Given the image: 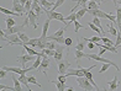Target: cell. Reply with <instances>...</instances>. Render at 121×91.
<instances>
[{"label": "cell", "mask_w": 121, "mask_h": 91, "mask_svg": "<svg viewBox=\"0 0 121 91\" xmlns=\"http://www.w3.org/2000/svg\"><path fill=\"white\" fill-rule=\"evenodd\" d=\"M26 15L27 16H29V19H30V25L32 26V27H34V28H37V24H36V21H37V17H38V16H37V14L34 11V10H30V11L29 12H26Z\"/></svg>", "instance_id": "cell-8"}, {"label": "cell", "mask_w": 121, "mask_h": 91, "mask_svg": "<svg viewBox=\"0 0 121 91\" xmlns=\"http://www.w3.org/2000/svg\"><path fill=\"white\" fill-rule=\"evenodd\" d=\"M34 1H38V3H40V0H34Z\"/></svg>", "instance_id": "cell-54"}, {"label": "cell", "mask_w": 121, "mask_h": 91, "mask_svg": "<svg viewBox=\"0 0 121 91\" xmlns=\"http://www.w3.org/2000/svg\"><path fill=\"white\" fill-rule=\"evenodd\" d=\"M86 47L89 48V49H94V47H95V43H94V42H89V43L86 44Z\"/></svg>", "instance_id": "cell-51"}, {"label": "cell", "mask_w": 121, "mask_h": 91, "mask_svg": "<svg viewBox=\"0 0 121 91\" xmlns=\"http://www.w3.org/2000/svg\"><path fill=\"white\" fill-rule=\"evenodd\" d=\"M40 5L43 8V10L46 11V10H52L54 3H49L48 0H40Z\"/></svg>", "instance_id": "cell-16"}, {"label": "cell", "mask_w": 121, "mask_h": 91, "mask_svg": "<svg viewBox=\"0 0 121 91\" xmlns=\"http://www.w3.org/2000/svg\"><path fill=\"white\" fill-rule=\"evenodd\" d=\"M88 14H90L93 17H99V19H106V12H104L100 9H94V10H88Z\"/></svg>", "instance_id": "cell-10"}, {"label": "cell", "mask_w": 121, "mask_h": 91, "mask_svg": "<svg viewBox=\"0 0 121 91\" xmlns=\"http://www.w3.org/2000/svg\"><path fill=\"white\" fill-rule=\"evenodd\" d=\"M121 44V31H119V33H117V36H116V41H115V47H119Z\"/></svg>", "instance_id": "cell-46"}, {"label": "cell", "mask_w": 121, "mask_h": 91, "mask_svg": "<svg viewBox=\"0 0 121 91\" xmlns=\"http://www.w3.org/2000/svg\"><path fill=\"white\" fill-rule=\"evenodd\" d=\"M5 40H6L9 42V46H16V44H20V46H22L24 44V42L20 40V37L17 33H15V35H8L6 37H5Z\"/></svg>", "instance_id": "cell-5"}, {"label": "cell", "mask_w": 121, "mask_h": 91, "mask_svg": "<svg viewBox=\"0 0 121 91\" xmlns=\"http://www.w3.org/2000/svg\"><path fill=\"white\" fill-rule=\"evenodd\" d=\"M41 62H42V57H41L40 54H38V55H37V58L35 59L34 65H32V69L35 70V69H38V68H40V65H41Z\"/></svg>", "instance_id": "cell-29"}, {"label": "cell", "mask_w": 121, "mask_h": 91, "mask_svg": "<svg viewBox=\"0 0 121 91\" xmlns=\"http://www.w3.org/2000/svg\"><path fill=\"white\" fill-rule=\"evenodd\" d=\"M45 12L47 15V17L51 20H57V21H60V22H67L62 12H56V10H46Z\"/></svg>", "instance_id": "cell-2"}, {"label": "cell", "mask_w": 121, "mask_h": 91, "mask_svg": "<svg viewBox=\"0 0 121 91\" xmlns=\"http://www.w3.org/2000/svg\"><path fill=\"white\" fill-rule=\"evenodd\" d=\"M51 83H53L54 85H56L58 91H65V89H67V85H65L64 83H62V81H59L58 79H57V81H51Z\"/></svg>", "instance_id": "cell-21"}, {"label": "cell", "mask_w": 121, "mask_h": 91, "mask_svg": "<svg viewBox=\"0 0 121 91\" xmlns=\"http://www.w3.org/2000/svg\"><path fill=\"white\" fill-rule=\"evenodd\" d=\"M73 24H74V33H78V31H79L80 28H85L84 25H82L78 20H75Z\"/></svg>", "instance_id": "cell-31"}, {"label": "cell", "mask_w": 121, "mask_h": 91, "mask_svg": "<svg viewBox=\"0 0 121 91\" xmlns=\"http://www.w3.org/2000/svg\"><path fill=\"white\" fill-rule=\"evenodd\" d=\"M116 19H117L116 27L119 31H121V8H116Z\"/></svg>", "instance_id": "cell-24"}, {"label": "cell", "mask_w": 121, "mask_h": 91, "mask_svg": "<svg viewBox=\"0 0 121 91\" xmlns=\"http://www.w3.org/2000/svg\"><path fill=\"white\" fill-rule=\"evenodd\" d=\"M74 54H75V62H77V64H79L80 59H83V58H86V53H84V51L75 49Z\"/></svg>", "instance_id": "cell-15"}, {"label": "cell", "mask_w": 121, "mask_h": 91, "mask_svg": "<svg viewBox=\"0 0 121 91\" xmlns=\"http://www.w3.org/2000/svg\"><path fill=\"white\" fill-rule=\"evenodd\" d=\"M38 42H40V37H38V38H30L27 44H29L30 47H32V48H36L38 46Z\"/></svg>", "instance_id": "cell-30"}, {"label": "cell", "mask_w": 121, "mask_h": 91, "mask_svg": "<svg viewBox=\"0 0 121 91\" xmlns=\"http://www.w3.org/2000/svg\"><path fill=\"white\" fill-rule=\"evenodd\" d=\"M32 3H34V0H27V3L25 4V10H26V12H29L31 8H32Z\"/></svg>", "instance_id": "cell-45"}, {"label": "cell", "mask_w": 121, "mask_h": 91, "mask_svg": "<svg viewBox=\"0 0 121 91\" xmlns=\"http://www.w3.org/2000/svg\"><path fill=\"white\" fill-rule=\"evenodd\" d=\"M93 22H94L95 26H98V27L103 31V33H104V35H105V31H104L103 26H101V24H100V19H99V17H93Z\"/></svg>", "instance_id": "cell-33"}, {"label": "cell", "mask_w": 121, "mask_h": 91, "mask_svg": "<svg viewBox=\"0 0 121 91\" xmlns=\"http://www.w3.org/2000/svg\"><path fill=\"white\" fill-rule=\"evenodd\" d=\"M110 67H112V64H110V63H103V67L100 68V70H99V73H100V74L105 73V71L108 70V69H109Z\"/></svg>", "instance_id": "cell-35"}, {"label": "cell", "mask_w": 121, "mask_h": 91, "mask_svg": "<svg viewBox=\"0 0 121 91\" xmlns=\"http://www.w3.org/2000/svg\"><path fill=\"white\" fill-rule=\"evenodd\" d=\"M77 20V14H74V12H70L67 17H65V21H72V22H74V21Z\"/></svg>", "instance_id": "cell-41"}, {"label": "cell", "mask_w": 121, "mask_h": 91, "mask_svg": "<svg viewBox=\"0 0 121 91\" xmlns=\"http://www.w3.org/2000/svg\"><path fill=\"white\" fill-rule=\"evenodd\" d=\"M49 22H51V19L47 17V20L45 21V24H43V28H42L41 37H42V38H45V40H47V32H48V27H49Z\"/></svg>", "instance_id": "cell-14"}, {"label": "cell", "mask_w": 121, "mask_h": 91, "mask_svg": "<svg viewBox=\"0 0 121 91\" xmlns=\"http://www.w3.org/2000/svg\"><path fill=\"white\" fill-rule=\"evenodd\" d=\"M88 25H89L90 30H91V31H94V32H95V33H96L98 36L103 33V31H101L100 28H99L98 26H95V25H94V22H93V21H91V22H88Z\"/></svg>", "instance_id": "cell-26"}, {"label": "cell", "mask_w": 121, "mask_h": 91, "mask_svg": "<svg viewBox=\"0 0 121 91\" xmlns=\"http://www.w3.org/2000/svg\"><path fill=\"white\" fill-rule=\"evenodd\" d=\"M11 79H13V81H14V87H15V90H17V91H21V90H22V86H21V81H20L19 79L15 78V73H11Z\"/></svg>", "instance_id": "cell-18"}, {"label": "cell", "mask_w": 121, "mask_h": 91, "mask_svg": "<svg viewBox=\"0 0 121 91\" xmlns=\"http://www.w3.org/2000/svg\"><path fill=\"white\" fill-rule=\"evenodd\" d=\"M19 80L21 81V84H22V85H25L27 90L31 91V89H30V86H29V84H30V83H29V79H27V76H26V75H20Z\"/></svg>", "instance_id": "cell-25"}, {"label": "cell", "mask_w": 121, "mask_h": 91, "mask_svg": "<svg viewBox=\"0 0 121 91\" xmlns=\"http://www.w3.org/2000/svg\"><path fill=\"white\" fill-rule=\"evenodd\" d=\"M49 65H51V63H49L48 58H42V62H41V65H40V71L41 73H45L46 74V70L49 68Z\"/></svg>", "instance_id": "cell-13"}, {"label": "cell", "mask_w": 121, "mask_h": 91, "mask_svg": "<svg viewBox=\"0 0 121 91\" xmlns=\"http://www.w3.org/2000/svg\"><path fill=\"white\" fill-rule=\"evenodd\" d=\"M0 89L1 90H10V91H13V90H15V87H10V86H6V85H0Z\"/></svg>", "instance_id": "cell-49"}, {"label": "cell", "mask_w": 121, "mask_h": 91, "mask_svg": "<svg viewBox=\"0 0 121 91\" xmlns=\"http://www.w3.org/2000/svg\"><path fill=\"white\" fill-rule=\"evenodd\" d=\"M85 42V41H84ZM84 42H82L80 40L78 41V43H77V46H75V49H79V51H84V48H85V43Z\"/></svg>", "instance_id": "cell-43"}, {"label": "cell", "mask_w": 121, "mask_h": 91, "mask_svg": "<svg viewBox=\"0 0 121 91\" xmlns=\"http://www.w3.org/2000/svg\"><path fill=\"white\" fill-rule=\"evenodd\" d=\"M65 75L67 76H85V74L80 70L79 68H77V69H68V71L65 73Z\"/></svg>", "instance_id": "cell-11"}, {"label": "cell", "mask_w": 121, "mask_h": 91, "mask_svg": "<svg viewBox=\"0 0 121 91\" xmlns=\"http://www.w3.org/2000/svg\"><path fill=\"white\" fill-rule=\"evenodd\" d=\"M24 25H16V26H13V27H8L5 30V37L8 35H15V33H19V32H22L24 31Z\"/></svg>", "instance_id": "cell-6"}, {"label": "cell", "mask_w": 121, "mask_h": 91, "mask_svg": "<svg viewBox=\"0 0 121 91\" xmlns=\"http://www.w3.org/2000/svg\"><path fill=\"white\" fill-rule=\"evenodd\" d=\"M19 37H20V40L21 41H22L24 42V43H29V41H30V38H29V37H27L25 33H24V32H19Z\"/></svg>", "instance_id": "cell-37"}, {"label": "cell", "mask_w": 121, "mask_h": 91, "mask_svg": "<svg viewBox=\"0 0 121 91\" xmlns=\"http://www.w3.org/2000/svg\"><path fill=\"white\" fill-rule=\"evenodd\" d=\"M86 58H88V59H94L96 62H100V63H110V64H112V67L116 69V70H119V67L115 63H112L110 59H106V58H104V57L99 55V54H93V53H89V54H86Z\"/></svg>", "instance_id": "cell-4"}, {"label": "cell", "mask_w": 121, "mask_h": 91, "mask_svg": "<svg viewBox=\"0 0 121 91\" xmlns=\"http://www.w3.org/2000/svg\"><path fill=\"white\" fill-rule=\"evenodd\" d=\"M112 1H114V4H115V5H117V1H116V0H112Z\"/></svg>", "instance_id": "cell-53"}, {"label": "cell", "mask_w": 121, "mask_h": 91, "mask_svg": "<svg viewBox=\"0 0 121 91\" xmlns=\"http://www.w3.org/2000/svg\"><path fill=\"white\" fill-rule=\"evenodd\" d=\"M108 84H109V87H110V90H116V89H117V84H119L117 75H115V76H114V79H112L110 83H108Z\"/></svg>", "instance_id": "cell-22"}, {"label": "cell", "mask_w": 121, "mask_h": 91, "mask_svg": "<svg viewBox=\"0 0 121 91\" xmlns=\"http://www.w3.org/2000/svg\"><path fill=\"white\" fill-rule=\"evenodd\" d=\"M37 14V16H40L41 15V12H42V9H41V6H40V3L38 1H34L32 3V8H31Z\"/></svg>", "instance_id": "cell-23"}, {"label": "cell", "mask_w": 121, "mask_h": 91, "mask_svg": "<svg viewBox=\"0 0 121 91\" xmlns=\"http://www.w3.org/2000/svg\"><path fill=\"white\" fill-rule=\"evenodd\" d=\"M42 52L46 53L47 55H51V57H54V54H56V49H49V48H43Z\"/></svg>", "instance_id": "cell-38"}, {"label": "cell", "mask_w": 121, "mask_h": 91, "mask_svg": "<svg viewBox=\"0 0 121 91\" xmlns=\"http://www.w3.org/2000/svg\"><path fill=\"white\" fill-rule=\"evenodd\" d=\"M3 69H5L6 71L15 73V74H21V73H22V67H21V68H17V67H4Z\"/></svg>", "instance_id": "cell-20"}, {"label": "cell", "mask_w": 121, "mask_h": 91, "mask_svg": "<svg viewBox=\"0 0 121 91\" xmlns=\"http://www.w3.org/2000/svg\"><path fill=\"white\" fill-rule=\"evenodd\" d=\"M22 25L25 26V27H26V26H29V25H30V19H29V16H27V15H26L25 21H24V24H22Z\"/></svg>", "instance_id": "cell-50"}, {"label": "cell", "mask_w": 121, "mask_h": 91, "mask_svg": "<svg viewBox=\"0 0 121 91\" xmlns=\"http://www.w3.org/2000/svg\"><path fill=\"white\" fill-rule=\"evenodd\" d=\"M27 79H29V83L35 84V85H37V86H40V87H41V84H40V83H37V79L35 78V75H30V76H27Z\"/></svg>", "instance_id": "cell-40"}, {"label": "cell", "mask_w": 121, "mask_h": 91, "mask_svg": "<svg viewBox=\"0 0 121 91\" xmlns=\"http://www.w3.org/2000/svg\"><path fill=\"white\" fill-rule=\"evenodd\" d=\"M13 10L15 12H20V14H22L25 12L26 14V10H25V5H22L20 1H16L13 4Z\"/></svg>", "instance_id": "cell-12"}, {"label": "cell", "mask_w": 121, "mask_h": 91, "mask_svg": "<svg viewBox=\"0 0 121 91\" xmlns=\"http://www.w3.org/2000/svg\"><path fill=\"white\" fill-rule=\"evenodd\" d=\"M64 1H65V0H56V3H54V5H53V8H52V10H56L57 8H59V6H62V5L64 4Z\"/></svg>", "instance_id": "cell-44"}, {"label": "cell", "mask_w": 121, "mask_h": 91, "mask_svg": "<svg viewBox=\"0 0 121 91\" xmlns=\"http://www.w3.org/2000/svg\"><path fill=\"white\" fill-rule=\"evenodd\" d=\"M86 12H88V8H82V9L79 10V11L77 12V20L82 19V17H83V16H84Z\"/></svg>", "instance_id": "cell-32"}, {"label": "cell", "mask_w": 121, "mask_h": 91, "mask_svg": "<svg viewBox=\"0 0 121 91\" xmlns=\"http://www.w3.org/2000/svg\"><path fill=\"white\" fill-rule=\"evenodd\" d=\"M6 70H5V69H1V70H0V79H4V78H6Z\"/></svg>", "instance_id": "cell-48"}, {"label": "cell", "mask_w": 121, "mask_h": 91, "mask_svg": "<svg viewBox=\"0 0 121 91\" xmlns=\"http://www.w3.org/2000/svg\"><path fill=\"white\" fill-rule=\"evenodd\" d=\"M64 44H65V47H67V54H68V53H69V48H70V46L73 44V40L70 38V37H67V38H65Z\"/></svg>", "instance_id": "cell-36"}, {"label": "cell", "mask_w": 121, "mask_h": 91, "mask_svg": "<svg viewBox=\"0 0 121 91\" xmlns=\"http://www.w3.org/2000/svg\"><path fill=\"white\" fill-rule=\"evenodd\" d=\"M77 83L79 85V89H82V90L91 91L95 89V86L90 83V80H88L85 76H77Z\"/></svg>", "instance_id": "cell-1"}, {"label": "cell", "mask_w": 121, "mask_h": 91, "mask_svg": "<svg viewBox=\"0 0 121 91\" xmlns=\"http://www.w3.org/2000/svg\"><path fill=\"white\" fill-rule=\"evenodd\" d=\"M22 48H24V49H25L27 53H29V54H31V55H38V54H40L38 52H36V49H35V48L30 47V46L27 44V43H24V44H22Z\"/></svg>", "instance_id": "cell-17"}, {"label": "cell", "mask_w": 121, "mask_h": 91, "mask_svg": "<svg viewBox=\"0 0 121 91\" xmlns=\"http://www.w3.org/2000/svg\"><path fill=\"white\" fill-rule=\"evenodd\" d=\"M86 8H88V10L99 9V3L94 1V0H90V1H88V4H86Z\"/></svg>", "instance_id": "cell-27"}, {"label": "cell", "mask_w": 121, "mask_h": 91, "mask_svg": "<svg viewBox=\"0 0 121 91\" xmlns=\"http://www.w3.org/2000/svg\"><path fill=\"white\" fill-rule=\"evenodd\" d=\"M63 52H64V47H63V44H57V47H56V54H54V60L56 62H59V60H62L63 59Z\"/></svg>", "instance_id": "cell-9"}, {"label": "cell", "mask_w": 121, "mask_h": 91, "mask_svg": "<svg viewBox=\"0 0 121 91\" xmlns=\"http://www.w3.org/2000/svg\"><path fill=\"white\" fill-rule=\"evenodd\" d=\"M105 51H106V49H105L104 47H100V51H99V53H98V54H99V55H103L104 53H105Z\"/></svg>", "instance_id": "cell-52"}, {"label": "cell", "mask_w": 121, "mask_h": 91, "mask_svg": "<svg viewBox=\"0 0 121 91\" xmlns=\"http://www.w3.org/2000/svg\"><path fill=\"white\" fill-rule=\"evenodd\" d=\"M34 57H35V55L29 54V53H27V52L25 51L22 55H19L17 58H16V60H17V62L21 64V67L25 68L27 63H30V62H34V60H35V58H34Z\"/></svg>", "instance_id": "cell-3"}, {"label": "cell", "mask_w": 121, "mask_h": 91, "mask_svg": "<svg viewBox=\"0 0 121 91\" xmlns=\"http://www.w3.org/2000/svg\"><path fill=\"white\" fill-rule=\"evenodd\" d=\"M5 22H6V26H8V27H13V26H16L15 20L11 19V17H5Z\"/></svg>", "instance_id": "cell-34"}, {"label": "cell", "mask_w": 121, "mask_h": 91, "mask_svg": "<svg viewBox=\"0 0 121 91\" xmlns=\"http://www.w3.org/2000/svg\"><path fill=\"white\" fill-rule=\"evenodd\" d=\"M56 42H53V41H47V43H46V48H49V49H56Z\"/></svg>", "instance_id": "cell-42"}, {"label": "cell", "mask_w": 121, "mask_h": 91, "mask_svg": "<svg viewBox=\"0 0 121 91\" xmlns=\"http://www.w3.org/2000/svg\"><path fill=\"white\" fill-rule=\"evenodd\" d=\"M106 19L109 21H111V22H114L115 25L117 24V19H116V15H112V14H106Z\"/></svg>", "instance_id": "cell-39"}, {"label": "cell", "mask_w": 121, "mask_h": 91, "mask_svg": "<svg viewBox=\"0 0 121 91\" xmlns=\"http://www.w3.org/2000/svg\"><path fill=\"white\" fill-rule=\"evenodd\" d=\"M58 80H59V81H62V83H67V75H64V74H59V75H58V78H57Z\"/></svg>", "instance_id": "cell-47"}, {"label": "cell", "mask_w": 121, "mask_h": 91, "mask_svg": "<svg viewBox=\"0 0 121 91\" xmlns=\"http://www.w3.org/2000/svg\"><path fill=\"white\" fill-rule=\"evenodd\" d=\"M117 48H121V44H120V46H119V47H117Z\"/></svg>", "instance_id": "cell-55"}, {"label": "cell", "mask_w": 121, "mask_h": 91, "mask_svg": "<svg viewBox=\"0 0 121 91\" xmlns=\"http://www.w3.org/2000/svg\"><path fill=\"white\" fill-rule=\"evenodd\" d=\"M70 67V63L65 59V60H59L58 62V73L59 74H64L65 75V73L68 71V69Z\"/></svg>", "instance_id": "cell-7"}, {"label": "cell", "mask_w": 121, "mask_h": 91, "mask_svg": "<svg viewBox=\"0 0 121 91\" xmlns=\"http://www.w3.org/2000/svg\"><path fill=\"white\" fill-rule=\"evenodd\" d=\"M83 41H85V42H94V43H99V42L101 41V37H99V36H93L91 38H86V37H83Z\"/></svg>", "instance_id": "cell-28"}, {"label": "cell", "mask_w": 121, "mask_h": 91, "mask_svg": "<svg viewBox=\"0 0 121 91\" xmlns=\"http://www.w3.org/2000/svg\"><path fill=\"white\" fill-rule=\"evenodd\" d=\"M117 4H121V3H117Z\"/></svg>", "instance_id": "cell-56"}, {"label": "cell", "mask_w": 121, "mask_h": 91, "mask_svg": "<svg viewBox=\"0 0 121 91\" xmlns=\"http://www.w3.org/2000/svg\"><path fill=\"white\" fill-rule=\"evenodd\" d=\"M108 26H109V33H110V35H112V36H117L119 30H117V27H115V26H114V22L109 21Z\"/></svg>", "instance_id": "cell-19"}]
</instances>
